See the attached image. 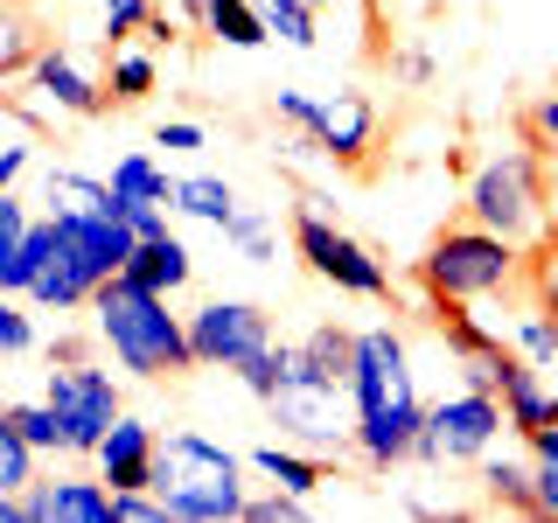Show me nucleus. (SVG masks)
I'll return each mask as SVG.
<instances>
[{"label":"nucleus","instance_id":"f257e3e1","mask_svg":"<svg viewBox=\"0 0 558 523\" xmlns=\"http://www.w3.org/2000/svg\"><path fill=\"white\" fill-rule=\"evenodd\" d=\"M349 405H356V461L371 467V475H391V467L412 461L426 398H418V377H412V349H405V336H398L391 321L356 328Z\"/></svg>","mask_w":558,"mask_h":523},{"label":"nucleus","instance_id":"f03ea898","mask_svg":"<svg viewBox=\"0 0 558 523\" xmlns=\"http://www.w3.org/2000/svg\"><path fill=\"white\" fill-rule=\"evenodd\" d=\"M92 336L98 349L140 384H168L196 370V349H189V314H174V293L140 287L133 272H112L92 293Z\"/></svg>","mask_w":558,"mask_h":523},{"label":"nucleus","instance_id":"7ed1b4c3","mask_svg":"<svg viewBox=\"0 0 558 523\" xmlns=\"http://www.w3.org/2000/svg\"><path fill=\"white\" fill-rule=\"evenodd\" d=\"M461 217H475L482 231H502L523 252H545L558 238V188H551V154L537 139L523 147H496L488 161L468 174V196H461Z\"/></svg>","mask_w":558,"mask_h":523},{"label":"nucleus","instance_id":"20e7f679","mask_svg":"<svg viewBox=\"0 0 558 523\" xmlns=\"http://www.w3.org/2000/svg\"><path fill=\"white\" fill-rule=\"evenodd\" d=\"M57 217V258H49L43 272H35V287H28V307H43V314H77V307H92V293L105 287L112 272H126V258H133V223L126 217H105V209H49Z\"/></svg>","mask_w":558,"mask_h":523},{"label":"nucleus","instance_id":"39448f33","mask_svg":"<svg viewBox=\"0 0 558 523\" xmlns=\"http://www.w3.org/2000/svg\"><path fill=\"white\" fill-rule=\"evenodd\" d=\"M252 461L231 453L223 440H209L196 426L161 433V453H154V488H161L174 523H231L244 516V496H252Z\"/></svg>","mask_w":558,"mask_h":523},{"label":"nucleus","instance_id":"423d86ee","mask_svg":"<svg viewBox=\"0 0 558 523\" xmlns=\"http://www.w3.org/2000/svg\"><path fill=\"white\" fill-rule=\"evenodd\" d=\"M531 279V252L510 244L502 231H482L475 217L447 223L440 238L426 244V258H418V287H426V301H496V293H510Z\"/></svg>","mask_w":558,"mask_h":523},{"label":"nucleus","instance_id":"0eeeda50","mask_svg":"<svg viewBox=\"0 0 558 523\" xmlns=\"http://www.w3.org/2000/svg\"><path fill=\"white\" fill-rule=\"evenodd\" d=\"M293 252L314 279H328L336 293H356V301H391V266L363 244L356 231H342L322 203H293Z\"/></svg>","mask_w":558,"mask_h":523},{"label":"nucleus","instance_id":"6e6552de","mask_svg":"<svg viewBox=\"0 0 558 523\" xmlns=\"http://www.w3.org/2000/svg\"><path fill=\"white\" fill-rule=\"evenodd\" d=\"M502 426H510V412H502L496 391H447L440 405H426L418 418V440H412V461L418 467H468L482 461L488 447L502 440Z\"/></svg>","mask_w":558,"mask_h":523},{"label":"nucleus","instance_id":"1a4fd4ad","mask_svg":"<svg viewBox=\"0 0 558 523\" xmlns=\"http://www.w3.org/2000/svg\"><path fill=\"white\" fill-rule=\"evenodd\" d=\"M272 426L307 453H356V405H349V384H322V377H287L266 398Z\"/></svg>","mask_w":558,"mask_h":523},{"label":"nucleus","instance_id":"9d476101","mask_svg":"<svg viewBox=\"0 0 558 523\" xmlns=\"http://www.w3.org/2000/svg\"><path fill=\"white\" fill-rule=\"evenodd\" d=\"M43 398L57 405V418H63V433H70V453L77 461H92L98 453V440L112 433V418L126 412V391H119V377L105 370V363H49L43 370Z\"/></svg>","mask_w":558,"mask_h":523},{"label":"nucleus","instance_id":"9b49d317","mask_svg":"<svg viewBox=\"0 0 558 523\" xmlns=\"http://www.w3.org/2000/svg\"><path fill=\"white\" fill-rule=\"evenodd\" d=\"M272 342V314L258 301H203L189 314V349H196V370H238L252 349Z\"/></svg>","mask_w":558,"mask_h":523},{"label":"nucleus","instance_id":"f8f14e48","mask_svg":"<svg viewBox=\"0 0 558 523\" xmlns=\"http://www.w3.org/2000/svg\"><path fill=\"white\" fill-rule=\"evenodd\" d=\"M22 92H35L43 112H63V119H98L105 105H112V84L92 77L70 42H43V49H35V63L22 70Z\"/></svg>","mask_w":558,"mask_h":523},{"label":"nucleus","instance_id":"ddd939ff","mask_svg":"<svg viewBox=\"0 0 558 523\" xmlns=\"http://www.w3.org/2000/svg\"><path fill=\"white\" fill-rule=\"evenodd\" d=\"M22 510L28 523H119L105 475H35L22 488Z\"/></svg>","mask_w":558,"mask_h":523},{"label":"nucleus","instance_id":"4468645a","mask_svg":"<svg viewBox=\"0 0 558 523\" xmlns=\"http://www.w3.org/2000/svg\"><path fill=\"white\" fill-rule=\"evenodd\" d=\"M496 398H502V412H510V433H517V440H531V433L558 426V384H545V370H537V363L523 356L517 342L502 349Z\"/></svg>","mask_w":558,"mask_h":523},{"label":"nucleus","instance_id":"2eb2a0df","mask_svg":"<svg viewBox=\"0 0 558 523\" xmlns=\"http://www.w3.org/2000/svg\"><path fill=\"white\" fill-rule=\"evenodd\" d=\"M154 453H161V426H147V418L119 412L112 433H105L98 453H92V467H98L112 488H154Z\"/></svg>","mask_w":558,"mask_h":523},{"label":"nucleus","instance_id":"dca6fc26","mask_svg":"<svg viewBox=\"0 0 558 523\" xmlns=\"http://www.w3.org/2000/svg\"><path fill=\"white\" fill-rule=\"evenodd\" d=\"M322 154L336 168H363L371 161V147H377V105L363 98V92H336V98H322Z\"/></svg>","mask_w":558,"mask_h":523},{"label":"nucleus","instance_id":"f3484780","mask_svg":"<svg viewBox=\"0 0 558 523\" xmlns=\"http://www.w3.org/2000/svg\"><path fill=\"white\" fill-rule=\"evenodd\" d=\"M349 363H356V328H342V321H322L301 342H287V377L349 384Z\"/></svg>","mask_w":558,"mask_h":523},{"label":"nucleus","instance_id":"a211bd4d","mask_svg":"<svg viewBox=\"0 0 558 523\" xmlns=\"http://www.w3.org/2000/svg\"><path fill=\"white\" fill-rule=\"evenodd\" d=\"M244 461H252V475L258 482H272V488H293V496H307L314 502V488H322L328 482V461H322V453H307V447H252V453H244Z\"/></svg>","mask_w":558,"mask_h":523},{"label":"nucleus","instance_id":"6ab92c4d","mask_svg":"<svg viewBox=\"0 0 558 523\" xmlns=\"http://www.w3.org/2000/svg\"><path fill=\"white\" fill-rule=\"evenodd\" d=\"M126 272L140 279V287H154V293H182L189 279H196V258H189V244L168 231V238H140Z\"/></svg>","mask_w":558,"mask_h":523},{"label":"nucleus","instance_id":"aec40b11","mask_svg":"<svg viewBox=\"0 0 558 523\" xmlns=\"http://www.w3.org/2000/svg\"><path fill=\"white\" fill-rule=\"evenodd\" d=\"M475 467H482V496L496 502V510H510V516H537V461H510V453L488 447Z\"/></svg>","mask_w":558,"mask_h":523},{"label":"nucleus","instance_id":"412c9836","mask_svg":"<svg viewBox=\"0 0 558 523\" xmlns=\"http://www.w3.org/2000/svg\"><path fill=\"white\" fill-rule=\"evenodd\" d=\"M112 196H119V217H126L133 203H168L174 209V174L154 161L147 147H133V154H119V161H112Z\"/></svg>","mask_w":558,"mask_h":523},{"label":"nucleus","instance_id":"4be33fe9","mask_svg":"<svg viewBox=\"0 0 558 523\" xmlns=\"http://www.w3.org/2000/svg\"><path fill=\"white\" fill-rule=\"evenodd\" d=\"M174 209L209 223V231H223V223L238 217V188L223 182V174H174Z\"/></svg>","mask_w":558,"mask_h":523},{"label":"nucleus","instance_id":"5701e85b","mask_svg":"<svg viewBox=\"0 0 558 523\" xmlns=\"http://www.w3.org/2000/svg\"><path fill=\"white\" fill-rule=\"evenodd\" d=\"M105 209L119 217V196H112V174H92V168H49L43 182V209Z\"/></svg>","mask_w":558,"mask_h":523},{"label":"nucleus","instance_id":"b1692460","mask_svg":"<svg viewBox=\"0 0 558 523\" xmlns=\"http://www.w3.org/2000/svg\"><path fill=\"white\" fill-rule=\"evenodd\" d=\"M203 35H217V42H231V49H266L272 42L266 8H252V0H203Z\"/></svg>","mask_w":558,"mask_h":523},{"label":"nucleus","instance_id":"393cba45","mask_svg":"<svg viewBox=\"0 0 558 523\" xmlns=\"http://www.w3.org/2000/svg\"><path fill=\"white\" fill-rule=\"evenodd\" d=\"M43 49V28H35L28 0H0V84H14Z\"/></svg>","mask_w":558,"mask_h":523},{"label":"nucleus","instance_id":"a878e982","mask_svg":"<svg viewBox=\"0 0 558 523\" xmlns=\"http://www.w3.org/2000/svg\"><path fill=\"white\" fill-rule=\"evenodd\" d=\"M105 84H112V105H140V98H154V84H161V63L147 57V49H105Z\"/></svg>","mask_w":558,"mask_h":523},{"label":"nucleus","instance_id":"bb28decb","mask_svg":"<svg viewBox=\"0 0 558 523\" xmlns=\"http://www.w3.org/2000/svg\"><path fill=\"white\" fill-rule=\"evenodd\" d=\"M43 475V453H35L28 440H22V426H14V412H8V398H0V488H22Z\"/></svg>","mask_w":558,"mask_h":523},{"label":"nucleus","instance_id":"cd10ccee","mask_svg":"<svg viewBox=\"0 0 558 523\" xmlns=\"http://www.w3.org/2000/svg\"><path fill=\"white\" fill-rule=\"evenodd\" d=\"M8 412H14V426H22V440L35 453H70V433H63V418L49 398H8Z\"/></svg>","mask_w":558,"mask_h":523},{"label":"nucleus","instance_id":"c85d7f7f","mask_svg":"<svg viewBox=\"0 0 558 523\" xmlns=\"http://www.w3.org/2000/svg\"><path fill=\"white\" fill-rule=\"evenodd\" d=\"M223 238L238 244V258H244V266H272V258H279V231H272V217H266V209H238V217L223 223Z\"/></svg>","mask_w":558,"mask_h":523},{"label":"nucleus","instance_id":"c756f323","mask_svg":"<svg viewBox=\"0 0 558 523\" xmlns=\"http://www.w3.org/2000/svg\"><path fill=\"white\" fill-rule=\"evenodd\" d=\"M510 342H517V349H523V356H531V363H537V370H558V321H551V314H545V307H537V301H531V307H523V314H517V328H510Z\"/></svg>","mask_w":558,"mask_h":523},{"label":"nucleus","instance_id":"7c9ffc66","mask_svg":"<svg viewBox=\"0 0 558 523\" xmlns=\"http://www.w3.org/2000/svg\"><path fill=\"white\" fill-rule=\"evenodd\" d=\"M314 14H322L314 0H266V28H272V35H279L287 49H314V42H322V28H314Z\"/></svg>","mask_w":558,"mask_h":523},{"label":"nucleus","instance_id":"2f4dec72","mask_svg":"<svg viewBox=\"0 0 558 523\" xmlns=\"http://www.w3.org/2000/svg\"><path fill=\"white\" fill-rule=\"evenodd\" d=\"M231 377H238L244 391L258 398V405H266V398L279 391V384H287V342H266V349H252V356H244Z\"/></svg>","mask_w":558,"mask_h":523},{"label":"nucleus","instance_id":"473e14b6","mask_svg":"<svg viewBox=\"0 0 558 523\" xmlns=\"http://www.w3.org/2000/svg\"><path fill=\"white\" fill-rule=\"evenodd\" d=\"M147 22H154V0H98V35H105V49H126Z\"/></svg>","mask_w":558,"mask_h":523},{"label":"nucleus","instance_id":"72a5a7b5","mask_svg":"<svg viewBox=\"0 0 558 523\" xmlns=\"http://www.w3.org/2000/svg\"><path fill=\"white\" fill-rule=\"evenodd\" d=\"M307 516V496H293V488H252L244 496V523H301Z\"/></svg>","mask_w":558,"mask_h":523},{"label":"nucleus","instance_id":"f704fd0d","mask_svg":"<svg viewBox=\"0 0 558 523\" xmlns=\"http://www.w3.org/2000/svg\"><path fill=\"white\" fill-rule=\"evenodd\" d=\"M35 349V321H28V293L0 287V356H28Z\"/></svg>","mask_w":558,"mask_h":523},{"label":"nucleus","instance_id":"c9c22d12","mask_svg":"<svg viewBox=\"0 0 558 523\" xmlns=\"http://www.w3.org/2000/svg\"><path fill=\"white\" fill-rule=\"evenodd\" d=\"M531 301H537V307H545L551 321H558V238H551L545 252L531 258Z\"/></svg>","mask_w":558,"mask_h":523},{"label":"nucleus","instance_id":"e433bc0d","mask_svg":"<svg viewBox=\"0 0 558 523\" xmlns=\"http://www.w3.org/2000/svg\"><path fill=\"white\" fill-rule=\"evenodd\" d=\"M523 139H537L545 154H558V92H545L531 112H523Z\"/></svg>","mask_w":558,"mask_h":523},{"label":"nucleus","instance_id":"4c0bfd02","mask_svg":"<svg viewBox=\"0 0 558 523\" xmlns=\"http://www.w3.org/2000/svg\"><path fill=\"white\" fill-rule=\"evenodd\" d=\"M154 147H168V154H203V147H209V133L196 126V119H161Z\"/></svg>","mask_w":558,"mask_h":523},{"label":"nucleus","instance_id":"58836bf2","mask_svg":"<svg viewBox=\"0 0 558 523\" xmlns=\"http://www.w3.org/2000/svg\"><path fill=\"white\" fill-rule=\"evenodd\" d=\"M28 161H35V133H22V139H0V196H8V188L28 174Z\"/></svg>","mask_w":558,"mask_h":523},{"label":"nucleus","instance_id":"ea45409f","mask_svg":"<svg viewBox=\"0 0 558 523\" xmlns=\"http://www.w3.org/2000/svg\"><path fill=\"white\" fill-rule=\"evenodd\" d=\"M391 77L398 84H433V57L426 49H391Z\"/></svg>","mask_w":558,"mask_h":523},{"label":"nucleus","instance_id":"a19ab883","mask_svg":"<svg viewBox=\"0 0 558 523\" xmlns=\"http://www.w3.org/2000/svg\"><path fill=\"white\" fill-rule=\"evenodd\" d=\"M126 223H133V238H168V203H133Z\"/></svg>","mask_w":558,"mask_h":523},{"label":"nucleus","instance_id":"79ce46f5","mask_svg":"<svg viewBox=\"0 0 558 523\" xmlns=\"http://www.w3.org/2000/svg\"><path fill=\"white\" fill-rule=\"evenodd\" d=\"M537 516H558V461H537Z\"/></svg>","mask_w":558,"mask_h":523},{"label":"nucleus","instance_id":"37998d69","mask_svg":"<svg viewBox=\"0 0 558 523\" xmlns=\"http://www.w3.org/2000/svg\"><path fill=\"white\" fill-rule=\"evenodd\" d=\"M92 342L98 336H57V342H49V363H84V356H92Z\"/></svg>","mask_w":558,"mask_h":523},{"label":"nucleus","instance_id":"c03bdc74","mask_svg":"<svg viewBox=\"0 0 558 523\" xmlns=\"http://www.w3.org/2000/svg\"><path fill=\"white\" fill-rule=\"evenodd\" d=\"M140 35H147V42H154V49H174V42H182V28H174V22H168V14H161V8H154V22H147V28H140Z\"/></svg>","mask_w":558,"mask_h":523},{"label":"nucleus","instance_id":"a18cd8bd","mask_svg":"<svg viewBox=\"0 0 558 523\" xmlns=\"http://www.w3.org/2000/svg\"><path fill=\"white\" fill-rule=\"evenodd\" d=\"M523 447H531V461H558V426L531 433V440H523Z\"/></svg>","mask_w":558,"mask_h":523},{"label":"nucleus","instance_id":"49530a36","mask_svg":"<svg viewBox=\"0 0 558 523\" xmlns=\"http://www.w3.org/2000/svg\"><path fill=\"white\" fill-rule=\"evenodd\" d=\"M174 22H189V28H203V0H174Z\"/></svg>","mask_w":558,"mask_h":523},{"label":"nucleus","instance_id":"de8ad7c7","mask_svg":"<svg viewBox=\"0 0 558 523\" xmlns=\"http://www.w3.org/2000/svg\"><path fill=\"white\" fill-rule=\"evenodd\" d=\"M0 119H14V98L8 92H0Z\"/></svg>","mask_w":558,"mask_h":523},{"label":"nucleus","instance_id":"09e8293b","mask_svg":"<svg viewBox=\"0 0 558 523\" xmlns=\"http://www.w3.org/2000/svg\"><path fill=\"white\" fill-rule=\"evenodd\" d=\"M314 8H336V0H314Z\"/></svg>","mask_w":558,"mask_h":523},{"label":"nucleus","instance_id":"8fccbe9b","mask_svg":"<svg viewBox=\"0 0 558 523\" xmlns=\"http://www.w3.org/2000/svg\"><path fill=\"white\" fill-rule=\"evenodd\" d=\"M252 8H266V0H252Z\"/></svg>","mask_w":558,"mask_h":523},{"label":"nucleus","instance_id":"3c124183","mask_svg":"<svg viewBox=\"0 0 558 523\" xmlns=\"http://www.w3.org/2000/svg\"><path fill=\"white\" fill-rule=\"evenodd\" d=\"M28 8H35V0H28Z\"/></svg>","mask_w":558,"mask_h":523}]
</instances>
